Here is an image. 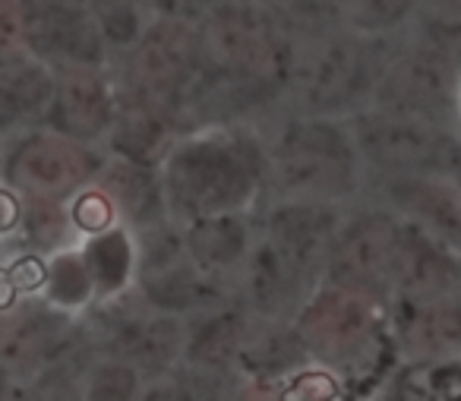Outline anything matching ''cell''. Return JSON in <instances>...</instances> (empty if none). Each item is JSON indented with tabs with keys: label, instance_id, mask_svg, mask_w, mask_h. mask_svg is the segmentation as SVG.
<instances>
[{
	"label": "cell",
	"instance_id": "obj_8",
	"mask_svg": "<svg viewBox=\"0 0 461 401\" xmlns=\"http://www.w3.org/2000/svg\"><path fill=\"white\" fill-rule=\"evenodd\" d=\"M234 392H238V379L180 363L171 373L142 382L136 401H234Z\"/></svg>",
	"mask_w": 461,
	"mask_h": 401
},
{
	"label": "cell",
	"instance_id": "obj_2",
	"mask_svg": "<svg viewBox=\"0 0 461 401\" xmlns=\"http://www.w3.org/2000/svg\"><path fill=\"white\" fill-rule=\"evenodd\" d=\"M411 250V231L392 215H370L339 228L322 285L364 294L379 304L392 300Z\"/></svg>",
	"mask_w": 461,
	"mask_h": 401
},
{
	"label": "cell",
	"instance_id": "obj_3",
	"mask_svg": "<svg viewBox=\"0 0 461 401\" xmlns=\"http://www.w3.org/2000/svg\"><path fill=\"white\" fill-rule=\"evenodd\" d=\"M86 335L92 357L127 363L142 379H155L184 363L186 323L177 316L142 306V310H114L92 325Z\"/></svg>",
	"mask_w": 461,
	"mask_h": 401
},
{
	"label": "cell",
	"instance_id": "obj_6",
	"mask_svg": "<svg viewBox=\"0 0 461 401\" xmlns=\"http://www.w3.org/2000/svg\"><path fill=\"white\" fill-rule=\"evenodd\" d=\"M303 367H310V357L294 323H269L253 316L238 360V382H282Z\"/></svg>",
	"mask_w": 461,
	"mask_h": 401
},
{
	"label": "cell",
	"instance_id": "obj_13",
	"mask_svg": "<svg viewBox=\"0 0 461 401\" xmlns=\"http://www.w3.org/2000/svg\"><path fill=\"white\" fill-rule=\"evenodd\" d=\"M23 222V203L10 190H0V234H10Z\"/></svg>",
	"mask_w": 461,
	"mask_h": 401
},
{
	"label": "cell",
	"instance_id": "obj_1",
	"mask_svg": "<svg viewBox=\"0 0 461 401\" xmlns=\"http://www.w3.org/2000/svg\"><path fill=\"white\" fill-rule=\"evenodd\" d=\"M294 329L310 363L339 376L351 401H366L389 382V376H383L385 351L392 354L389 316L379 300L320 285L297 313Z\"/></svg>",
	"mask_w": 461,
	"mask_h": 401
},
{
	"label": "cell",
	"instance_id": "obj_12",
	"mask_svg": "<svg viewBox=\"0 0 461 401\" xmlns=\"http://www.w3.org/2000/svg\"><path fill=\"white\" fill-rule=\"evenodd\" d=\"M234 401H285L282 382H253V379H244V382H238Z\"/></svg>",
	"mask_w": 461,
	"mask_h": 401
},
{
	"label": "cell",
	"instance_id": "obj_4",
	"mask_svg": "<svg viewBox=\"0 0 461 401\" xmlns=\"http://www.w3.org/2000/svg\"><path fill=\"white\" fill-rule=\"evenodd\" d=\"M389 348L402 367L461 357V294L398 304L389 316Z\"/></svg>",
	"mask_w": 461,
	"mask_h": 401
},
{
	"label": "cell",
	"instance_id": "obj_7",
	"mask_svg": "<svg viewBox=\"0 0 461 401\" xmlns=\"http://www.w3.org/2000/svg\"><path fill=\"white\" fill-rule=\"evenodd\" d=\"M383 401H461V357L402 367L383 386Z\"/></svg>",
	"mask_w": 461,
	"mask_h": 401
},
{
	"label": "cell",
	"instance_id": "obj_11",
	"mask_svg": "<svg viewBox=\"0 0 461 401\" xmlns=\"http://www.w3.org/2000/svg\"><path fill=\"white\" fill-rule=\"evenodd\" d=\"M7 272H10V278H14V285L20 294H35L48 285V266H45V260L35 256V253L16 256V260L7 266Z\"/></svg>",
	"mask_w": 461,
	"mask_h": 401
},
{
	"label": "cell",
	"instance_id": "obj_10",
	"mask_svg": "<svg viewBox=\"0 0 461 401\" xmlns=\"http://www.w3.org/2000/svg\"><path fill=\"white\" fill-rule=\"evenodd\" d=\"M114 222V205L104 193H83V196L73 203V224L86 234H102Z\"/></svg>",
	"mask_w": 461,
	"mask_h": 401
},
{
	"label": "cell",
	"instance_id": "obj_9",
	"mask_svg": "<svg viewBox=\"0 0 461 401\" xmlns=\"http://www.w3.org/2000/svg\"><path fill=\"white\" fill-rule=\"evenodd\" d=\"M142 382L146 379L127 363L92 357L83 373V401H136Z\"/></svg>",
	"mask_w": 461,
	"mask_h": 401
},
{
	"label": "cell",
	"instance_id": "obj_5",
	"mask_svg": "<svg viewBox=\"0 0 461 401\" xmlns=\"http://www.w3.org/2000/svg\"><path fill=\"white\" fill-rule=\"evenodd\" d=\"M250 325L253 313H247L238 300H228L221 306H212L209 313L186 319L184 363L205 369V373L238 379V360Z\"/></svg>",
	"mask_w": 461,
	"mask_h": 401
},
{
	"label": "cell",
	"instance_id": "obj_14",
	"mask_svg": "<svg viewBox=\"0 0 461 401\" xmlns=\"http://www.w3.org/2000/svg\"><path fill=\"white\" fill-rule=\"evenodd\" d=\"M16 297H20V291H16V285H14V278H10L7 266H0V313L14 310Z\"/></svg>",
	"mask_w": 461,
	"mask_h": 401
}]
</instances>
